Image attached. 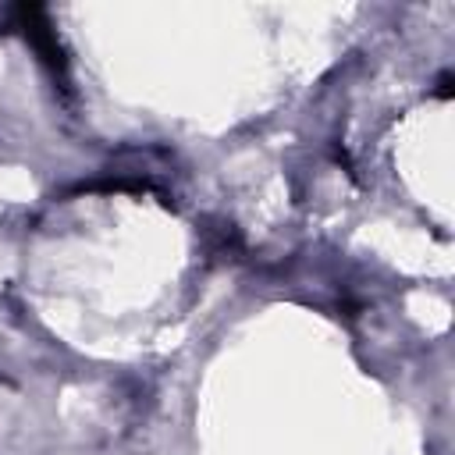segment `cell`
Returning a JSON list of instances; mask_svg holds the SVG:
<instances>
[{
	"mask_svg": "<svg viewBox=\"0 0 455 455\" xmlns=\"http://www.w3.org/2000/svg\"><path fill=\"white\" fill-rule=\"evenodd\" d=\"M11 25L25 36V43L39 53V60H43L53 75H64V71H68L64 46H60V39H57V28H53L46 7H39V4H18V7H11Z\"/></svg>",
	"mask_w": 455,
	"mask_h": 455,
	"instance_id": "obj_1",
	"label": "cell"
}]
</instances>
